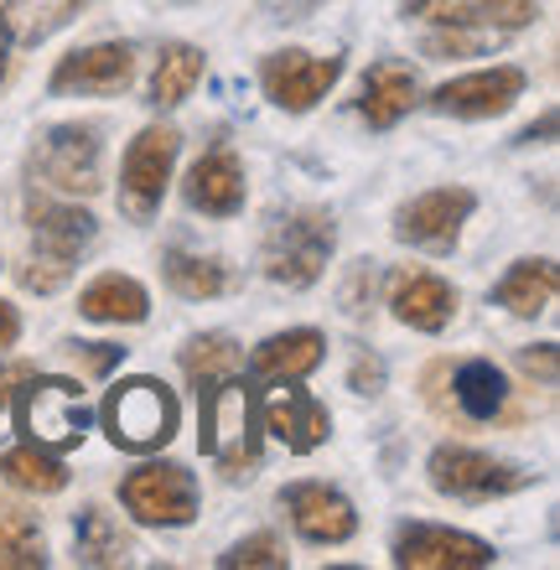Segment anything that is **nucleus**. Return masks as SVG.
Returning <instances> with one entry per match:
<instances>
[{"mask_svg":"<svg viewBox=\"0 0 560 570\" xmlns=\"http://www.w3.org/2000/svg\"><path fill=\"white\" fill-rule=\"evenodd\" d=\"M478 197L468 187H431V193L410 197L405 208L394 213V239L415 244V249H431V255H446L462 234V224L472 218Z\"/></svg>","mask_w":560,"mask_h":570,"instance_id":"nucleus-11","label":"nucleus"},{"mask_svg":"<svg viewBox=\"0 0 560 570\" xmlns=\"http://www.w3.org/2000/svg\"><path fill=\"white\" fill-rule=\"evenodd\" d=\"M431 488L456 503H493V498H509L519 488H530V472L503 456H488V451L472 446H436L431 451Z\"/></svg>","mask_w":560,"mask_h":570,"instance_id":"nucleus-8","label":"nucleus"},{"mask_svg":"<svg viewBox=\"0 0 560 570\" xmlns=\"http://www.w3.org/2000/svg\"><path fill=\"white\" fill-rule=\"evenodd\" d=\"M322 358H327V337H322L317 327H291L255 347L249 379H255V384H286V379H306Z\"/></svg>","mask_w":560,"mask_h":570,"instance_id":"nucleus-19","label":"nucleus"},{"mask_svg":"<svg viewBox=\"0 0 560 570\" xmlns=\"http://www.w3.org/2000/svg\"><path fill=\"white\" fill-rule=\"evenodd\" d=\"M390 306H394V316H400L405 327L441 332L456 316V291L441 281V275H431V271H410V275H394Z\"/></svg>","mask_w":560,"mask_h":570,"instance_id":"nucleus-20","label":"nucleus"},{"mask_svg":"<svg viewBox=\"0 0 560 570\" xmlns=\"http://www.w3.org/2000/svg\"><path fill=\"white\" fill-rule=\"evenodd\" d=\"M415 105V73L405 62H374L364 73V94H358V115L369 120V130H394Z\"/></svg>","mask_w":560,"mask_h":570,"instance_id":"nucleus-21","label":"nucleus"},{"mask_svg":"<svg viewBox=\"0 0 560 570\" xmlns=\"http://www.w3.org/2000/svg\"><path fill=\"white\" fill-rule=\"evenodd\" d=\"M524 68H483V73H462L452 83H441L431 94V109L436 115H452V120H493V115H509L514 99L524 94Z\"/></svg>","mask_w":560,"mask_h":570,"instance_id":"nucleus-13","label":"nucleus"},{"mask_svg":"<svg viewBox=\"0 0 560 570\" xmlns=\"http://www.w3.org/2000/svg\"><path fill=\"white\" fill-rule=\"evenodd\" d=\"M78 316H89V322H146V316H151V296H146L140 281L109 271V275L83 285Z\"/></svg>","mask_w":560,"mask_h":570,"instance_id":"nucleus-23","label":"nucleus"},{"mask_svg":"<svg viewBox=\"0 0 560 570\" xmlns=\"http://www.w3.org/2000/svg\"><path fill=\"white\" fill-rule=\"evenodd\" d=\"M83 11V0H6L0 6V27H6V37L11 42H47L52 31H62L73 16Z\"/></svg>","mask_w":560,"mask_h":570,"instance_id":"nucleus-28","label":"nucleus"},{"mask_svg":"<svg viewBox=\"0 0 560 570\" xmlns=\"http://www.w3.org/2000/svg\"><path fill=\"white\" fill-rule=\"evenodd\" d=\"M42 566H47V540L37 519L0 509V570H42Z\"/></svg>","mask_w":560,"mask_h":570,"instance_id":"nucleus-31","label":"nucleus"},{"mask_svg":"<svg viewBox=\"0 0 560 570\" xmlns=\"http://www.w3.org/2000/svg\"><path fill=\"white\" fill-rule=\"evenodd\" d=\"M322 0H259V21H306Z\"/></svg>","mask_w":560,"mask_h":570,"instance_id":"nucleus-35","label":"nucleus"},{"mask_svg":"<svg viewBox=\"0 0 560 570\" xmlns=\"http://www.w3.org/2000/svg\"><path fill=\"white\" fill-rule=\"evenodd\" d=\"M503 37H509V31H493V27H446V31H431V37L421 42V52L425 58H436V62H446V58H488Z\"/></svg>","mask_w":560,"mask_h":570,"instance_id":"nucleus-32","label":"nucleus"},{"mask_svg":"<svg viewBox=\"0 0 560 570\" xmlns=\"http://www.w3.org/2000/svg\"><path fill=\"white\" fill-rule=\"evenodd\" d=\"M394 566L405 570H483L493 566V544L478 534H456L441 524H410L394 534Z\"/></svg>","mask_w":560,"mask_h":570,"instance_id":"nucleus-14","label":"nucleus"},{"mask_svg":"<svg viewBox=\"0 0 560 570\" xmlns=\"http://www.w3.org/2000/svg\"><path fill=\"white\" fill-rule=\"evenodd\" d=\"M183 197H187V208L208 213V218H234V213L244 208L239 156L228 146H218V150H208L203 161H193V171H187V181H183Z\"/></svg>","mask_w":560,"mask_h":570,"instance_id":"nucleus-17","label":"nucleus"},{"mask_svg":"<svg viewBox=\"0 0 560 570\" xmlns=\"http://www.w3.org/2000/svg\"><path fill=\"white\" fill-rule=\"evenodd\" d=\"M519 363H524V374H540V384H556V343H540V347H524V353H519Z\"/></svg>","mask_w":560,"mask_h":570,"instance_id":"nucleus-36","label":"nucleus"},{"mask_svg":"<svg viewBox=\"0 0 560 570\" xmlns=\"http://www.w3.org/2000/svg\"><path fill=\"white\" fill-rule=\"evenodd\" d=\"M11 78V37H6V27H0V83Z\"/></svg>","mask_w":560,"mask_h":570,"instance_id":"nucleus-41","label":"nucleus"},{"mask_svg":"<svg viewBox=\"0 0 560 570\" xmlns=\"http://www.w3.org/2000/svg\"><path fill=\"white\" fill-rule=\"evenodd\" d=\"M550 136H556V109H546L540 125H530V130L519 136V146H550Z\"/></svg>","mask_w":560,"mask_h":570,"instance_id":"nucleus-39","label":"nucleus"},{"mask_svg":"<svg viewBox=\"0 0 560 570\" xmlns=\"http://www.w3.org/2000/svg\"><path fill=\"white\" fill-rule=\"evenodd\" d=\"M224 570H239V566H271V570H286V544L275 540V534H249L239 540L228 556H218Z\"/></svg>","mask_w":560,"mask_h":570,"instance_id":"nucleus-33","label":"nucleus"},{"mask_svg":"<svg viewBox=\"0 0 560 570\" xmlns=\"http://www.w3.org/2000/svg\"><path fill=\"white\" fill-rule=\"evenodd\" d=\"M183 374L197 390V400H203V394L218 390L224 379L244 374V353L228 332H203V337H193V343L183 347Z\"/></svg>","mask_w":560,"mask_h":570,"instance_id":"nucleus-26","label":"nucleus"},{"mask_svg":"<svg viewBox=\"0 0 560 570\" xmlns=\"http://www.w3.org/2000/svg\"><path fill=\"white\" fill-rule=\"evenodd\" d=\"M31 374H37V368H27V363H11V368L0 374V410L11 405V400H16V390H21V384H27Z\"/></svg>","mask_w":560,"mask_h":570,"instance_id":"nucleus-38","label":"nucleus"},{"mask_svg":"<svg viewBox=\"0 0 560 570\" xmlns=\"http://www.w3.org/2000/svg\"><path fill=\"white\" fill-rule=\"evenodd\" d=\"M203 83V52L187 42H171L161 47L156 58V73H151V109H177L193 99V89Z\"/></svg>","mask_w":560,"mask_h":570,"instance_id":"nucleus-29","label":"nucleus"},{"mask_svg":"<svg viewBox=\"0 0 560 570\" xmlns=\"http://www.w3.org/2000/svg\"><path fill=\"white\" fill-rule=\"evenodd\" d=\"M16 337H21V316H16L11 301H0V353H6Z\"/></svg>","mask_w":560,"mask_h":570,"instance_id":"nucleus-40","label":"nucleus"},{"mask_svg":"<svg viewBox=\"0 0 560 570\" xmlns=\"http://www.w3.org/2000/svg\"><path fill=\"white\" fill-rule=\"evenodd\" d=\"M333 249H337L333 213L291 208V213H275L271 228H265L259 265H265V275H271L275 285H286V291H306V285L322 281V271H327Z\"/></svg>","mask_w":560,"mask_h":570,"instance_id":"nucleus-2","label":"nucleus"},{"mask_svg":"<svg viewBox=\"0 0 560 570\" xmlns=\"http://www.w3.org/2000/svg\"><path fill=\"white\" fill-rule=\"evenodd\" d=\"M31 390L16 405V421L27 431L31 446H78L89 431V410L78 400L73 379H27Z\"/></svg>","mask_w":560,"mask_h":570,"instance_id":"nucleus-9","label":"nucleus"},{"mask_svg":"<svg viewBox=\"0 0 560 570\" xmlns=\"http://www.w3.org/2000/svg\"><path fill=\"white\" fill-rule=\"evenodd\" d=\"M556 285H560L556 259H519V265H509V275L493 285V301L514 316H540L550 301H556Z\"/></svg>","mask_w":560,"mask_h":570,"instance_id":"nucleus-25","label":"nucleus"},{"mask_svg":"<svg viewBox=\"0 0 560 570\" xmlns=\"http://www.w3.org/2000/svg\"><path fill=\"white\" fill-rule=\"evenodd\" d=\"M31 171L47 181V187H58L68 197H94L105 187V140H99V125H52L42 130L37 150H31Z\"/></svg>","mask_w":560,"mask_h":570,"instance_id":"nucleus-5","label":"nucleus"},{"mask_svg":"<svg viewBox=\"0 0 560 570\" xmlns=\"http://www.w3.org/2000/svg\"><path fill=\"white\" fill-rule=\"evenodd\" d=\"M405 16H415V21H436V27L519 31L540 16V6H534V0H405Z\"/></svg>","mask_w":560,"mask_h":570,"instance_id":"nucleus-18","label":"nucleus"},{"mask_svg":"<svg viewBox=\"0 0 560 570\" xmlns=\"http://www.w3.org/2000/svg\"><path fill=\"white\" fill-rule=\"evenodd\" d=\"M281 509L291 513V524L306 544H348L358 534L353 503L327 482H291L281 493Z\"/></svg>","mask_w":560,"mask_h":570,"instance_id":"nucleus-15","label":"nucleus"},{"mask_svg":"<svg viewBox=\"0 0 560 570\" xmlns=\"http://www.w3.org/2000/svg\"><path fill=\"white\" fill-rule=\"evenodd\" d=\"M259 421H265V431H271L281 446L296 451V456L317 451L322 441H327V431H333V415H327V405H322L312 390H302V379L275 384L271 405H259Z\"/></svg>","mask_w":560,"mask_h":570,"instance_id":"nucleus-16","label":"nucleus"},{"mask_svg":"<svg viewBox=\"0 0 560 570\" xmlns=\"http://www.w3.org/2000/svg\"><path fill=\"white\" fill-rule=\"evenodd\" d=\"M161 275L183 301H213L234 291V271H228L218 255H193V249H167L161 259Z\"/></svg>","mask_w":560,"mask_h":570,"instance_id":"nucleus-27","label":"nucleus"},{"mask_svg":"<svg viewBox=\"0 0 560 570\" xmlns=\"http://www.w3.org/2000/svg\"><path fill=\"white\" fill-rule=\"evenodd\" d=\"M120 503L146 529H187L197 519V478L183 462H146L120 482Z\"/></svg>","mask_w":560,"mask_h":570,"instance_id":"nucleus-7","label":"nucleus"},{"mask_svg":"<svg viewBox=\"0 0 560 570\" xmlns=\"http://www.w3.org/2000/svg\"><path fill=\"white\" fill-rule=\"evenodd\" d=\"M337 78H343V58H312V52H271V58L259 62V83H265V99L275 109H286V115H306V109H317L327 94L337 89Z\"/></svg>","mask_w":560,"mask_h":570,"instance_id":"nucleus-10","label":"nucleus"},{"mask_svg":"<svg viewBox=\"0 0 560 570\" xmlns=\"http://www.w3.org/2000/svg\"><path fill=\"white\" fill-rule=\"evenodd\" d=\"M130 534L120 529L115 513H105L99 503H83L73 519V560L78 566H125L130 560Z\"/></svg>","mask_w":560,"mask_h":570,"instance_id":"nucleus-24","label":"nucleus"},{"mask_svg":"<svg viewBox=\"0 0 560 570\" xmlns=\"http://www.w3.org/2000/svg\"><path fill=\"white\" fill-rule=\"evenodd\" d=\"M452 405L462 410L468 421H499L503 405H509V379H503V368H493L488 358L456 363V374H452Z\"/></svg>","mask_w":560,"mask_h":570,"instance_id":"nucleus-22","label":"nucleus"},{"mask_svg":"<svg viewBox=\"0 0 560 570\" xmlns=\"http://www.w3.org/2000/svg\"><path fill=\"white\" fill-rule=\"evenodd\" d=\"M348 390H353V394H379V390H384V363H379V358H369V353H364V358L353 363Z\"/></svg>","mask_w":560,"mask_h":570,"instance_id":"nucleus-37","label":"nucleus"},{"mask_svg":"<svg viewBox=\"0 0 560 570\" xmlns=\"http://www.w3.org/2000/svg\"><path fill=\"white\" fill-rule=\"evenodd\" d=\"M203 456H213V466L228 482H249L259 472V446H265V421H259V400L244 384V374L224 379L218 390H208L203 400Z\"/></svg>","mask_w":560,"mask_h":570,"instance_id":"nucleus-1","label":"nucleus"},{"mask_svg":"<svg viewBox=\"0 0 560 570\" xmlns=\"http://www.w3.org/2000/svg\"><path fill=\"white\" fill-rule=\"evenodd\" d=\"M27 224H31V265L21 271V285L37 291V296H52L68 275H73L78 255L94 244V218L73 203H47V197H31L27 203Z\"/></svg>","mask_w":560,"mask_h":570,"instance_id":"nucleus-4","label":"nucleus"},{"mask_svg":"<svg viewBox=\"0 0 560 570\" xmlns=\"http://www.w3.org/2000/svg\"><path fill=\"white\" fill-rule=\"evenodd\" d=\"M105 431L109 441L120 451H161L171 446V435H177V421H183V405H177V394L161 384V379H120L115 390L105 394Z\"/></svg>","mask_w":560,"mask_h":570,"instance_id":"nucleus-3","label":"nucleus"},{"mask_svg":"<svg viewBox=\"0 0 560 570\" xmlns=\"http://www.w3.org/2000/svg\"><path fill=\"white\" fill-rule=\"evenodd\" d=\"M136 83V47L130 42H94V47H78L68 58L52 68L47 89L52 94H125Z\"/></svg>","mask_w":560,"mask_h":570,"instance_id":"nucleus-12","label":"nucleus"},{"mask_svg":"<svg viewBox=\"0 0 560 570\" xmlns=\"http://www.w3.org/2000/svg\"><path fill=\"white\" fill-rule=\"evenodd\" d=\"M177 150H183V136L171 125H146L130 150L120 161V213L130 224H151L161 197H167L171 166H177Z\"/></svg>","mask_w":560,"mask_h":570,"instance_id":"nucleus-6","label":"nucleus"},{"mask_svg":"<svg viewBox=\"0 0 560 570\" xmlns=\"http://www.w3.org/2000/svg\"><path fill=\"white\" fill-rule=\"evenodd\" d=\"M62 353H68V358H73L83 374H94V379H105L109 368L125 358V347H109V343H68Z\"/></svg>","mask_w":560,"mask_h":570,"instance_id":"nucleus-34","label":"nucleus"},{"mask_svg":"<svg viewBox=\"0 0 560 570\" xmlns=\"http://www.w3.org/2000/svg\"><path fill=\"white\" fill-rule=\"evenodd\" d=\"M0 472H6V482L11 488H21V493H62L68 488V466L58 462V456H47L42 446H11L0 451Z\"/></svg>","mask_w":560,"mask_h":570,"instance_id":"nucleus-30","label":"nucleus"}]
</instances>
